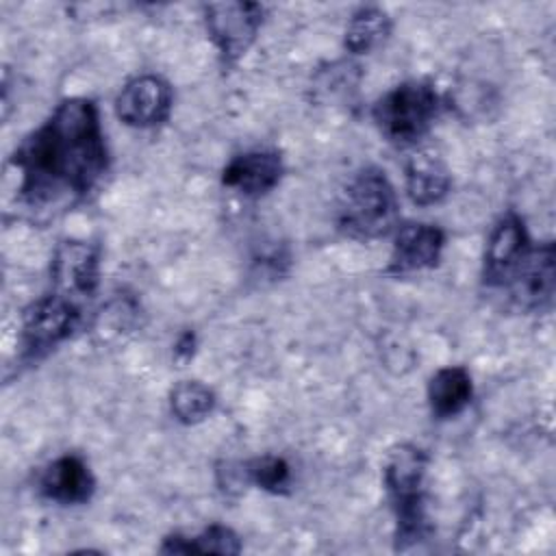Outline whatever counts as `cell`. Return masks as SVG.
<instances>
[{
  "mask_svg": "<svg viewBox=\"0 0 556 556\" xmlns=\"http://www.w3.org/2000/svg\"><path fill=\"white\" fill-rule=\"evenodd\" d=\"M452 187L445 163L432 152L413 154L406 163V191L417 206L439 204Z\"/></svg>",
  "mask_w": 556,
  "mask_h": 556,
  "instance_id": "5bb4252c",
  "label": "cell"
},
{
  "mask_svg": "<svg viewBox=\"0 0 556 556\" xmlns=\"http://www.w3.org/2000/svg\"><path fill=\"white\" fill-rule=\"evenodd\" d=\"M285 165L276 150H250L237 154L222 169V185L248 198L269 193L282 178Z\"/></svg>",
  "mask_w": 556,
  "mask_h": 556,
  "instance_id": "7c38bea8",
  "label": "cell"
},
{
  "mask_svg": "<svg viewBox=\"0 0 556 556\" xmlns=\"http://www.w3.org/2000/svg\"><path fill=\"white\" fill-rule=\"evenodd\" d=\"M100 256L87 241H63L52 256L50 280L52 289L87 304L98 289Z\"/></svg>",
  "mask_w": 556,
  "mask_h": 556,
  "instance_id": "9c48e42d",
  "label": "cell"
},
{
  "mask_svg": "<svg viewBox=\"0 0 556 556\" xmlns=\"http://www.w3.org/2000/svg\"><path fill=\"white\" fill-rule=\"evenodd\" d=\"M426 465V452L413 443H402L387 456L382 480L395 513V549H406L428 534L424 500Z\"/></svg>",
  "mask_w": 556,
  "mask_h": 556,
  "instance_id": "7a4b0ae2",
  "label": "cell"
},
{
  "mask_svg": "<svg viewBox=\"0 0 556 556\" xmlns=\"http://www.w3.org/2000/svg\"><path fill=\"white\" fill-rule=\"evenodd\" d=\"M169 408L180 424L191 426L213 413L215 393L198 380H182L169 393Z\"/></svg>",
  "mask_w": 556,
  "mask_h": 556,
  "instance_id": "ac0fdd59",
  "label": "cell"
},
{
  "mask_svg": "<svg viewBox=\"0 0 556 556\" xmlns=\"http://www.w3.org/2000/svg\"><path fill=\"white\" fill-rule=\"evenodd\" d=\"M397 195L378 167L356 172L339 200L337 226L352 239H380L397 228Z\"/></svg>",
  "mask_w": 556,
  "mask_h": 556,
  "instance_id": "3957f363",
  "label": "cell"
},
{
  "mask_svg": "<svg viewBox=\"0 0 556 556\" xmlns=\"http://www.w3.org/2000/svg\"><path fill=\"white\" fill-rule=\"evenodd\" d=\"M17 195L33 211L83 202L109 169V150L93 100L67 98L28 132L11 156Z\"/></svg>",
  "mask_w": 556,
  "mask_h": 556,
  "instance_id": "6da1fadb",
  "label": "cell"
},
{
  "mask_svg": "<svg viewBox=\"0 0 556 556\" xmlns=\"http://www.w3.org/2000/svg\"><path fill=\"white\" fill-rule=\"evenodd\" d=\"M117 117L132 128H154L172 113V87L156 74L130 78L115 98Z\"/></svg>",
  "mask_w": 556,
  "mask_h": 556,
  "instance_id": "ba28073f",
  "label": "cell"
},
{
  "mask_svg": "<svg viewBox=\"0 0 556 556\" xmlns=\"http://www.w3.org/2000/svg\"><path fill=\"white\" fill-rule=\"evenodd\" d=\"M245 484H254L269 493H285L291 484V467L282 456H258L241 463Z\"/></svg>",
  "mask_w": 556,
  "mask_h": 556,
  "instance_id": "d6986e66",
  "label": "cell"
},
{
  "mask_svg": "<svg viewBox=\"0 0 556 556\" xmlns=\"http://www.w3.org/2000/svg\"><path fill=\"white\" fill-rule=\"evenodd\" d=\"M443 245H445V232L439 226L421 224V222L397 226L387 274L404 276V274L430 269L439 263Z\"/></svg>",
  "mask_w": 556,
  "mask_h": 556,
  "instance_id": "8fae6325",
  "label": "cell"
},
{
  "mask_svg": "<svg viewBox=\"0 0 556 556\" xmlns=\"http://www.w3.org/2000/svg\"><path fill=\"white\" fill-rule=\"evenodd\" d=\"M471 393H473L471 376L460 365L437 369L428 382L430 410L439 419L456 417L458 413H463L471 402Z\"/></svg>",
  "mask_w": 556,
  "mask_h": 556,
  "instance_id": "9a60e30c",
  "label": "cell"
},
{
  "mask_svg": "<svg viewBox=\"0 0 556 556\" xmlns=\"http://www.w3.org/2000/svg\"><path fill=\"white\" fill-rule=\"evenodd\" d=\"M193 350H195V334L191 330L182 332L174 345V354L178 361H189L193 356Z\"/></svg>",
  "mask_w": 556,
  "mask_h": 556,
  "instance_id": "ffe728a7",
  "label": "cell"
},
{
  "mask_svg": "<svg viewBox=\"0 0 556 556\" xmlns=\"http://www.w3.org/2000/svg\"><path fill=\"white\" fill-rule=\"evenodd\" d=\"M530 237L523 219L508 211L493 226L482 261V280L486 287H506L530 254Z\"/></svg>",
  "mask_w": 556,
  "mask_h": 556,
  "instance_id": "52a82bcc",
  "label": "cell"
},
{
  "mask_svg": "<svg viewBox=\"0 0 556 556\" xmlns=\"http://www.w3.org/2000/svg\"><path fill=\"white\" fill-rule=\"evenodd\" d=\"M391 33L389 15L378 7H361L352 13L345 28V48L354 54H363L380 46Z\"/></svg>",
  "mask_w": 556,
  "mask_h": 556,
  "instance_id": "e0dca14e",
  "label": "cell"
},
{
  "mask_svg": "<svg viewBox=\"0 0 556 556\" xmlns=\"http://www.w3.org/2000/svg\"><path fill=\"white\" fill-rule=\"evenodd\" d=\"M556 254L554 243L545 241L532 248L521 267L508 280V293L517 308L521 311H543L552 304L556 285Z\"/></svg>",
  "mask_w": 556,
  "mask_h": 556,
  "instance_id": "30bf717a",
  "label": "cell"
},
{
  "mask_svg": "<svg viewBox=\"0 0 556 556\" xmlns=\"http://www.w3.org/2000/svg\"><path fill=\"white\" fill-rule=\"evenodd\" d=\"M83 308L85 302L54 289L35 300L22 317V361L35 363L52 352L59 343L70 339L83 321Z\"/></svg>",
  "mask_w": 556,
  "mask_h": 556,
  "instance_id": "5b68a950",
  "label": "cell"
},
{
  "mask_svg": "<svg viewBox=\"0 0 556 556\" xmlns=\"http://www.w3.org/2000/svg\"><path fill=\"white\" fill-rule=\"evenodd\" d=\"M265 9L258 2H211L204 7V22L226 65L241 59L263 24Z\"/></svg>",
  "mask_w": 556,
  "mask_h": 556,
  "instance_id": "8992f818",
  "label": "cell"
},
{
  "mask_svg": "<svg viewBox=\"0 0 556 556\" xmlns=\"http://www.w3.org/2000/svg\"><path fill=\"white\" fill-rule=\"evenodd\" d=\"M96 478L89 465L76 454H63L46 465L39 476V493L56 504L76 506L91 500Z\"/></svg>",
  "mask_w": 556,
  "mask_h": 556,
  "instance_id": "4fadbf2b",
  "label": "cell"
},
{
  "mask_svg": "<svg viewBox=\"0 0 556 556\" xmlns=\"http://www.w3.org/2000/svg\"><path fill=\"white\" fill-rule=\"evenodd\" d=\"M161 552L163 554H239L241 539L232 528L222 523H211L195 536L169 534L163 541Z\"/></svg>",
  "mask_w": 556,
  "mask_h": 556,
  "instance_id": "2e32d148",
  "label": "cell"
},
{
  "mask_svg": "<svg viewBox=\"0 0 556 556\" xmlns=\"http://www.w3.org/2000/svg\"><path fill=\"white\" fill-rule=\"evenodd\" d=\"M441 96L428 80H404L376 100L371 117L382 137L395 146L417 143L434 124Z\"/></svg>",
  "mask_w": 556,
  "mask_h": 556,
  "instance_id": "277c9868",
  "label": "cell"
}]
</instances>
